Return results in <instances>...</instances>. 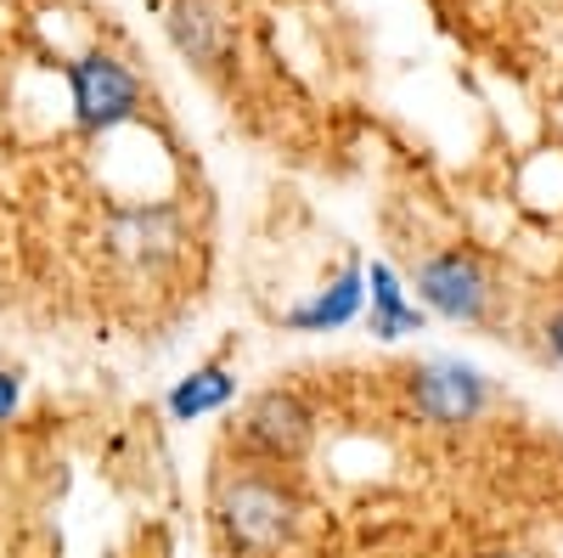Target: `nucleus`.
Listing matches in <instances>:
<instances>
[{
    "label": "nucleus",
    "instance_id": "obj_10",
    "mask_svg": "<svg viewBox=\"0 0 563 558\" xmlns=\"http://www.w3.org/2000/svg\"><path fill=\"white\" fill-rule=\"evenodd\" d=\"M169 34L192 63H214L220 57V18L203 7V0H175L169 7Z\"/></svg>",
    "mask_w": 563,
    "mask_h": 558
},
{
    "label": "nucleus",
    "instance_id": "obj_9",
    "mask_svg": "<svg viewBox=\"0 0 563 558\" xmlns=\"http://www.w3.org/2000/svg\"><path fill=\"white\" fill-rule=\"evenodd\" d=\"M231 401H238V379H231V366H220V361H203V366H192L186 379H175L169 384V395H164V412L175 417V424H198V417H214V412H225Z\"/></svg>",
    "mask_w": 563,
    "mask_h": 558
},
{
    "label": "nucleus",
    "instance_id": "obj_2",
    "mask_svg": "<svg viewBox=\"0 0 563 558\" xmlns=\"http://www.w3.org/2000/svg\"><path fill=\"white\" fill-rule=\"evenodd\" d=\"M411 288H417L411 299L429 316L451 321V328H490L496 305H501L496 271L474 249H434V254H422Z\"/></svg>",
    "mask_w": 563,
    "mask_h": 558
},
{
    "label": "nucleus",
    "instance_id": "obj_5",
    "mask_svg": "<svg viewBox=\"0 0 563 558\" xmlns=\"http://www.w3.org/2000/svg\"><path fill=\"white\" fill-rule=\"evenodd\" d=\"M68 90H74L79 130H113V124L135 119V108H141V79L108 52L68 63Z\"/></svg>",
    "mask_w": 563,
    "mask_h": 558
},
{
    "label": "nucleus",
    "instance_id": "obj_1",
    "mask_svg": "<svg viewBox=\"0 0 563 558\" xmlns=\"http://www.w3.org/2000/svg\"><path fill=\"white\" fill-rule=\"evenodd\" d=\"M305 502L294 480H282V469L265 462H238L214 480V530L231 552L243 558H271L299 536Z\"/></svg>",
    "mask_w": 563,
    "mask_h": 558
},
{
    "label": "nucleus",
    "instance_id": "obj_3",
    "mask_svg": "<svg viewBox=\"0 0 563 558\" xmlns=\"http://www.w3.org/2000/svg\"><path fill=\"white\" fill-rule=\"evenodd\" d=\"M496 384L490 372H479L474 361H456V355H429L406 372V406L434 429H462V424H479V417L496 406Z\"/></svg>",
    "mask_w": 563,
    "mask_h": 558
},
{
    "label": "nucleus",
    "instance_id": "obj_8",
    "mask_svg": "<svg viewBox=\"0 0 563 558\" xmlns=\"http://www.w3.org/2000/svg\"><path fill=\"white\" fill-rule=\"evenodd\" d=\"M180 249V215L169 204H153V209H124L113 220V254L130 260V265H158Z\"/></svg>",
    "mask_w": 563,
    "mask_h": 558
},
{
    "label": "nucleus",
    "instance_id": "obj_11",
    "mask_svg": "<svg viewBox=\"0 0 563 558\" xmlns=\"http://www.w3.org/2000/svg\"><path fill=\"white\" fill-rule=\"evenodd\" d=\"M18 406H23V372H12V366H0V429L18 417Z\"/></svg>",
    "mask_w": 563,
    "mask_h": 558
},
{
    "label": "nucleus",
    "instance_id": "obj_12",
    "mask_svg": "<svg viewBox=\"0 0 563 558\" xmlns=\"http://www.w3.org/2000/svg\"><path fill=\"white\" fill-rule=\"evenodd\" d=\"M541 344H547V355L563 366V305H558V310L541 321Z\"/></svg>",
    "mask_w": 563,
    "mask_h": 558
},
{
    "label": "nucleus",
    "instance_id": "obj_7",
    "mask_svg": "<svg viewBox=\"0 0 563 558\" xmlns=\"http://www.w3.org/2000/svg\"><path fill=\"white\" fill-rule=\"evenodd\" d=\"M361 321H366L372 339L400 344V339H411V333L429 328V310L411 299L406 276H400L389 260H372V265H366V310H361Z\"/></svg>",
    "mask_w": 563,
    "mask_h": 558
},
{
    "label": "nucleus",
    "instance_id": "obj_4",
    "mask_svg": "<svg viewBox=\"0 0 563 558\" xmlns=\"http://www.w3.org/2000/svg\"><path fill=\"white\" fill-rule=\"evenodd\" d=\"M243 462H265V469H288L316 440V412L299 390H260L243 401L238 424H231Z\"/></svg>",
    "mask_w": 563,
    "mask_h": 558
},
{
    "label": "nucleus",
    "instance_id": "obj_6",
    "mask_svg": "<svg viewBox=\"0 0 563 558\" xmlns=\"http://www.w3.org/2000/svg\"><path fill=\"white\" fill-rule=\"evenodd\" d=\"M361 310H366V265H361V260H344L321 288H310L299 305L282 310V328L321 339V333H344V328H355Z\"/></svg>",
    "mask_w": 563,
    "mask_h": 558
}]
</instances>
